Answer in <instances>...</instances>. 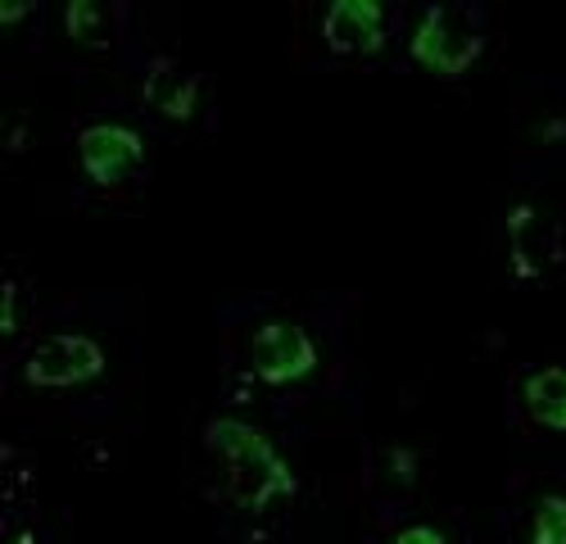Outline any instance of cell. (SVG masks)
<instances>
[{
	"mask_svg": "<svg viewBox=\"0 0 566 544\" xmlns=\"http://www.w3.org/2000/svg\"><path fill=\"white\" fill-rule=\"evenodd\" d=\"M209 444L222 453V468H227V494L235 499L241 509H268L276 494H291L295 477L286 468V459L272 449V440L241 422V418H218L209 427Z\"/></svg>",
	"mask_w": 566,
	"mask_h": 544,
	"instance_id": "obj_1",
	"label": "cell"
},
{
	"mask_svg": "<svg viewBox=\"0 0 566 544\" xmlns=\"http://www.w3.org/2000/svg\"><path fill=\"white\" fill-rule=\"evenodd\" d=\"M476 55H481V32L471 23V14L436 6L417 19V32H412V60L417 64L436 69L440 77H458Z\"/></svg>",
	"mask_w": 566,
	"mask_h": 544,
	"instance_id": "obj_2",
	"label": "cell"
},
{
	"mask_svg": "<svg viewBox=\"0 0 566 544\" xmlns=\"http://www.w3.org/2000/svg\"><path fill=\"white\" fill-rule=\"evenodd\" d=\"M250 354H254V373L268 386H291V381H300V377H308L317 368V349H313L308 332L295 327V323H268V327H259Z\"/></svg>",
	"mask_w": 566,
	"mask_h": 544,
	"instance_id": "obj_3",
	"label": "cell"
},
{
	"mask_svg": "<svg viewBox=\"0 0 566 544\" xmlns=\"http://www.w3.org/2000/svg\"><path fill=\"white\" fill-rule=\"evenodd\" d=\"M105 368V354L86 336H45L28 354V381L32 386H77Z\"/></svg>",
	"mask_w": 566,
	"mask_h": 544,
	"instance_id": "obj_4",
	"label": "cell"
},
{
	"mask_svg": "<svg viewBox=\"0 0 566 544\" xmlns=\"http://www.w3.org/2000/svg\"><path fill=\"white\" fill-rule=\"evenodd\" d=\"M77 155H82V168L91 181L114 187V181H123L140 159H146V146H140V136L123 123H91L77 136Z\"/></svg>",
	"mask_w": 566,
	"mask_h": 544,
	"instance_id": "obj_5",
	"label": "cell"
},
{
	"mask_svg": "<svg viewBox=\"0 0 566 544\" xmlns=\"http://www.w3.org/2000/svg\"><path fill=\"white\" fill-rule=\"evenodd\" d=\"M322 36L336 55H371L386 41V10L376 0H340L326 10Z\"/></svg>",
	"mask_w": 566,
	"mask_h": 544,
	"instance_id": "obj_6",
	"label": "cell"
},
{
	"mask_svg": "<svg viewBox=\"0 0 566 544\" xmlns=\"http://www.w3.org/2000/svg\"><path fill=\"white\" fill-rule=\"evenodd\" d=\"M557 232L535 213V209H516L512 213V259H516V272L522 278H535L544 272L553 259H557Z\"/></svg>",
	"mask_w": 566,
	"mask_h": 544,
	"instance_id": "obj_7",
	"label": "cell"
},
{
	"mask_svg": "<svg viewBox=\"0 0 566 544\" xmlns=\"http://www.w3.org/2000/svg\"><path fill=\"white\" fill-rule=\"evenodd\" d=\"M146 101L168 118H191L200 105V82L181 69H155L146 77Z\"/></svg>",
	"mask_w": 566,
	"mask_h": 544,
	"instance_id": "obj_8",
	"label": "cell"
},
{
	"mask_svg": "<svg viewBox=\"0 0 566 544\" xmlns=\"http://www.w3.org/2000/svg\"><path fill=\"white\" fill-rule=\"evenodd\" d=\"M526 408L548 431H566V368H544L526 377Z\"/></svg>",
	"mask_w": 566,
	"mask_h": 544,
	"instance_id": "obj_9",
	"label": "cell"
},
{
	"mask_svg": "<svg viewBox=\"0 0 566 544\" xmlns=\"http://www.w3.org/2000/svg\"><path fill=\"white\" fill-rule=\"evenodd\" d=\"M531 544H566V494H544L531 517Z\"/></svg>",
	"mask_w": 566,
	"mask_h": 544,
	"instance_id": "obj_10",
	"label": "cell"
},
{
	"mask_svg": "<svg viewBox=\"0 0 566 544\" xmlns=\"http://www.w3.org/2000/svg\"><path fill=\"white\" fill-rule=\"evenodd\" d=\"M64 23H69V32H73L77 41H86V45H105V41H109V23H114V14H109L105 6H69Z\"/></svg>",
	"mask_w": 566,
	"mask_h": 544,
	"instance_id": "obj_11",
	"label": "cell"
},
{
	"mask_svg": "<svg viewBox=\"0 0 566 544\" xmlns=\"http://www.w3.org/2000/svg\"><path fill=\"white\" fill-rule=\"evenodd\" d=\"M395 544H449V540H444V531H436V526H427V522H417V526L399 531Z\"/></svg>",
	"mask_w": 566,
	"mask_h": 544,
	"instance_id": "obj_12",
	"label": "cell"
},
{
	"mask_svg": "<svg viewBox=\"0 0 566 544\" xmlns=\"http://www.w3.org/2000/svg\"><path fill=\"white\" fill-rule=\"evenodd\" d=\"M19 332V286H6V336Z\"/></svg>",
	"mask_w": 566,
	"mask_h": 544,
	"instance_id": "obj_13",
	"label": "cell"
}]
</instances>
